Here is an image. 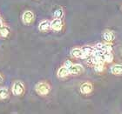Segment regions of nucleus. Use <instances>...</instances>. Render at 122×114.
Here are the masks:
<instances>
[{"mask_svg":"<svg viewBox=\"0 0 122 114\" xmlns=\"http://www.w3.org/2000/svg\"><path fill=\"white\" fill-rule=\"evenodd\" d=\"M11 91H12V94L15 95V96H21L23 95L24 92H25V84L22 81H15L14 84H12V87H11Z\"/></svg>","mask_w":122,"mask_h":114,"instance_id":"f03ea898","label":"nucleus"},{"mask_svg":"<svg viewBox=\"0 0 122 114\" xmlns=\"http://www.w3.org/2000/svg\"><path fill=\"white\" fill-rule=\"evenodd\" d=\"M3 80H4V79H3L2 75L0 74V84H1V83H2V82H3Z\"/></svg>","mask_w":122,"mask_h":114,"instance_id":"aec40b11","label":"nucleus"},{"mask_svg":"<svg viewBox=\"0 0 122 114\" xmlns=\"http://www.w3.org/2000/svg\"><path fill=\"white\" fill-rule=\"evenodd\" d=\"M35 91L40 96H47L51 91V86L46 82H39L36 84Z\"/></svg>","mask_w":122,"mask_h":114,"instance_id":"f257e3e1","label":"nucleus"},{"mask_svg":"<svg viewBox=\"0 0 122 114\" xmlns=\"http://www.w3.org/2000/svg\"><path fill=\"white\" fill-rule=\"evenodd\" d=\"M82 51H83V53H84V58H88V57L92 56V53H93L94 51V48H92V46L89 45H86L84 47H82Z\"/></svg>","mask_w":122,"mask_h":114,"instance_id":"f8f14e48","label":"nucleus"},{"mask_svg":"<svg viewBox=\"0 0 122 114\" xmlns=\"http://www.w3.org/2000/svg\"><path fill=\"white\" fill-rule=\"evenodd\" d=\"M71 64H72V63H71L70 60H66V62H65V66H66L67 68H69V67H70Z\"/></svg>","mask_w":122,"mask_h":114,"instance_id":"a211bd4d","label":"nucleus"},{"mask_svg":"<svg viewBox=\"0 0 122 114\" xmlns=\"http://www.w3.org/2000/svg\"><path fill=\"white\" fill-rule=\"evenodd\" d=\"M70 74V72H69V69L66 67V66H62V67H60V68L59 69V71H58V73H57V75H58V77L59 78H60V79H63V78H66V77H67Z\"/></svg>","mask_w":122,"mask_h":114,"instance_id":"6e6552de","label":"nucleus"},{"mask_svg":"<svg viewBox=\"0 0 122 114\" xmlns=\"http://www.w3.org/2000/svg\"><path fill=\"white\" fill-rule=\"evenodd\" d=\"M103 38H104V39L107 42L110 43V42H112V41L114 40L115 35L114 33L112 32V31H111V30H106L104 32V34H103Z\"/></svg>","mask_w":122,"mask_h":114,"instance_id":"9b49d317","label":"nucleus"},{"mask_svg":"<svg viewBox=\"0 0 122 114\" xmlns=\"http://www.w3.org/2000/svg\"><path fill=\"white\" fill-rule=\"evenodd\" d=\"M104 64L103 63H99V64H96L95 66H94V70L97 71V72H101V71H104Z\"/></svg>","mask_w":122,"mask_h":114,"instance_id":"f3484780","label":"nucleus"},{"mask_svg":"<svg viewBox=\"0 0 122 114\" xmlns=\"http://www.w3.org/2000/svg\"><path fill=\"white\" fill-rule=\"evenodd\" d=\"M113 60V55L112 54L111 51L108 52H105L104 53V61L107 63H111Z\"/></svg>","mask_w":122,"mask_h":114,"instance_id":"dca6fc26","label":"nucleus"},{"mask_svg":"<svg viewBox=\"0 0 122 114\" xmlns=\"http://www.w3.org/2000/svg\"><path fill=\"white\" fill-rule=\"evenodd\" d=\"M4 25V24H3V18H1V16H0V28Z\"/></svg>","mask_w":122,"mask_h":114,"instance_id":"6ab92c4d","label":"nucleus"},{"mask_svg":"<svg viewBox=\"0 0 122 114\" xmlns=\"http://www.w3.org/2000/svg\"><path fill=\"white\" fill-rule=\"evenodd\" d=\"M50 29H51V22L48 20L42 21L39 24V25H38V30H40V31H43V32L48 31Z\"/></svg>","mask_w":122,"mask_h":114,"instance_id":"423d86ee","label":"nucleus"},{"mask_svg":"<svg viewBox=\"0 0 122 114\" xmlns=\"http://www.w3.org/2000/svg\"><path fill=\"white\" fill-rule=\"evenodd\" d=\"M9 96H10V93L7 88L5 87L0 88V100H5L9 98Z\"/></svg>","mask_w":122,"mask_h":114,"instance_id":"ddd939ff","label":"nucleus"},{"mask_svg":"<svg viewBox=\"0 0 122 114\" xmlns=\"http://www.w3.org/2000/svg\"><path fill=\"white\" fill-rule=\"evenodd\" d=\"M92 91V85L90 83H84L80 86V91L83 94H89Z\"/></svg>","mask_w":122,"mask_h":114,"instance_id":"0eeeda50","label":"nucleus"},{"mask_svg":"<svg viewBox=\"0 0 122 114\" xmlns=\"http://www.w3.org/2000/svg\"><path fill=\"white\" fill-rule=\"evenodd\" d=\"M69 72L71 75H79V74H81L83 71H84V68L81 64H71L70 67H69Z\"/></svg>","mask_w":122,"mask_h":114,"instance_id":"20e7f679","label":"nucleus"},{"mask_svg":"<svg viewBox=\"0 0 122 114\" xmlns=\"http://www.w3.org/2000/svg\"><path fill=\"white\" fill-rule=\"evenodd\" d=\"M63 28V22L61 18H54L51 22V29L55 31H59Z\"/></svg>","mask_w":122,"mask_h":114,"instance_id":"39448f33","label":"nucleus"},{"mask_svg":"<svg viewBox=\"0 0 122 114\" xmlns=\"http://www.w3.org/2000/svg\"><path fill=\"white\" fill-rule=\"evenodd\" d=\"M54 18H62L64 17V10L61 7L58 8L57 10H55L53 13Z\"/></svg>","mask_w":122,"mask_h":114,"instance_id":"2eb2a0df","label":"nucleus"},{"mask_svg":"<svg viewBox=\"0 0 122 114\" xmlns=\"http://www.w3.org/2000/svg\"><path fill=\"white\" fill-rule=\"evenodd\" d=\"M71 55H72V57H74V58H84V53H83V51H82V49H80V48L72 49Z\"/></svg>","mask_w":122,"mask_h":114,"instance_id":"4468645a","label":"nucleus"},{"mask_svg":"<svg viewBox=\"0 0 122 114\" xmlns=\"http://www.w3.org/2000/svg\"><path fill=\"white\" fill-rule=\"evenodd\" d=\"M22 20L23 23L26 25H29L32 23L34 20V14L30 10H25L22 15Z\"/></svg>","mask_w":122,"mask_h":114,"instance_id":"7ed1b4c3","label":"nucleus"},{"mask_svg":"<svg viewBox=\"0 0 122 114\" xmlns=\"http://www.w3.org/2000/svg\"><path fill=\"white\" fill-rule=\"evenodd\" d=\"M10 34V29L6 25H3L0 28V38H7Z\"/></svg>","mask_w":122,"mask_h":114,"instance_id":"9d476101","label":"nucleus"},{"mask_svg":"<svg viewBox=\"0 0 122 114\" xmlns=\"http://www.w3.org/2000/svg\"><path fill=\"white\" fill-rule=\"evenodd\" d=\"M110 71H111V73L113 75H120V74H122V64H113L111 67Z\"/></svg>","mask_w":122,"mask_h":114,"instance_id":"1a4fd4ad","label":"nucleus"}]
</instances>
